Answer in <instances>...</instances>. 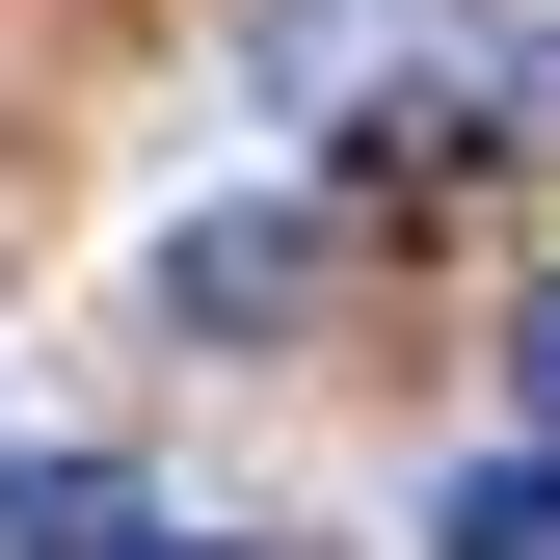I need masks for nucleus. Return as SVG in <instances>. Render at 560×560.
<instances>
[{
  "mask_svg": "<svg viewBox=\"0 0 560 560\" xmlns=\"http://www.w3.org/2000/svg\"><path fill=\"white\" fill-rule=\"evenodd\" d=\"M294 294H320V214H294V187H241V214L161 241V320H187V347H267Z\"/></svg>",
  "mask_w": 560,
  "mask_h": 560,
  "instance_id": "1",
  "label": "nucleus"
},
{
  "mask_svg": "<svg viewBox=\"0 0 560 560\" xmlns=\"http://www.w3.org/2000/svg\"><path fill=\"white\" fill-rule=\"evenodd\" d=\"M133 508H107V454H0V560H107Z\"/></svg>",
  "mask_w": 560,
  "mask_h": 560,
  "instance_id": "2",
  "label": "nucleus"
},
{
  "mask_svg": "<svg viewBox=\"0 0 560 560\" xmlns=\"http://www.w3.org/2000/svg\"><path fill=\"white\" fill-rule=\"evenodd\" d=\"M428 560H560V454H480L454 508H428Z\"/></svg>",
  "mask_w": 560,
  "mask_h": 560,
  "instance_id": "3",
  "label": "nucleus"
},
{
  "mask_svg": "<svg viewBox=\"0 0 560 560\" xmlns=\"http://www.w3.org/2000/svg\"><path fill=\"white\" fill-rule=\"evenodd\" d=\"M508 374H534V428H560V294H534V320H508Z\"/></svg>",
  "mask_w": 560,
  "mask_h": 560,
  "instance_id": "4",
  "label": "nucleus"
},
{
  "mask_svg": "<svg viewBox=\"0 0 560 560\" xmlns=\"http://www.w3.org/2000/svg\"><path fill=\"white\" fill-rule=\"evenodd\" d=\"M107 560H267V534H107Z\"/></svg>",
  "mask_w": 560,
  "mask_h": 560,
  "instance_id": "5",
  "label": "nucleus"
}]
</instances>
